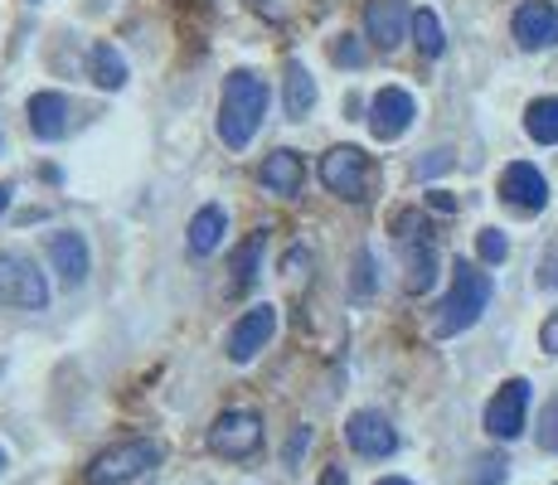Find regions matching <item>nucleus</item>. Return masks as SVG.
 I'll use <instances>...</instances> for the list:
<instances>
[{"instance_id":"nucleus-37","label":"nucleus","mask_w":558,"mask_h":485,"mask_svg":"<svg viewBox=\"0 0 558 485\" xmlns=\"http://www.w3.org/2000/svg\"><path fill=\"white\" fill-rule=\"evenodd\" d=\"M0 471H5V451H0Z\"/></svg>"},{"instance_id":"nucleus-35","label":"nucleus","mask_w":558,"mask_h":485,"mask_svg":"<svg viewBox=\"0 0 558 485\" xmlns=\"http://www.w3.org/2000/svg\"><path fill=\"white\" fill-rule=\"evenodd\" d=\"M10 194H15V185H0V214L10 209Z\"/></svg>"},{"instance_id":"nucleus-6","label":"nucleus","mask_w":558,"mask_h":485,"mask_svg":"<svg viewBox=\"0 0 558 485\" xmlns=\"http://www.w3.org/2000/svg\"><path fill=\"white\" fill-rule=\"evenodd\" d=\"M393 229H399V247L408 257V291H427L437 282V247L427 239V223L417 214H399Z\"/></svg>"},{"instance_id":"nucleus-18","label":"nucleus","mask_w":558,"mask_h":485,"mask_svg":"<svg viewBox=\"0 0 558 485\" xmlns=\"http://www.w3.org/2000/svg\"><path fill=\"white\" fill-rule=\"evenodd\" d=\"M223 229H229V214L219 204H204V209L190 219V253L195 257H209L214 247L223 243Z\"/></svg>"},{"instance_id":"nucleus-26","label":"nucleus","mask_w":558,"mask_h":485,"mask_svg":"<svg viewBox=\"0 0 558 485\" xmlns=\"http://www.w3.org/2000/svg\"><path fill=\"white\" fill-rule=\"evenodd\" d=\"M539 447L544 451H558V398L544 408V417H539Z\"/></svg>"},{"instance_id":"nucleus-33","label":"nucleus","mask_w":558,"mask_h":485,"mask_svg":"<svg viewBox=\"0 0 558 485\" xmlns=\"http://www.w3.org/2000/svg\"><path fill=\"white\" fill-rule=\"evenodd\" d=\"M320 485H345V471H340V466H330L326 476H320Z\"/></svg>"},{"instance_id":"nucleus-13","label":"nucleus","mask_w":558,"mask_h":485,"mask_svg":"<svg viewBox=\"0 0 558 485\" xmlns=\"http://www.w3.org/2000/svg\"><path fill=\"white\" fill-rule=\"evenodd\" d=\"M272 330H277V306H253V311H243L239 320H233V330H229V360L233 364H248L257 350H263L267 340H272Z\"/></svg>"},{"instance_id":"nucleus-15","label":"nucleus","mask_w":558,"mask_h":485,"mask_svg":"<svg viewBox=\"0 0 558 485\" xmlns=\"http://www.w3.org/2000/svg\"><path fill=\"white\" fill-rule=\"evenodd\" d=\"M73 122V102L63 93H35L29 97V132L39 142H63Z\"/></svg>"},{"instance_id":"nucleus-21","label":"nucleus","mask_w":558,"mask_h":485,"mask_svg":"<svg viewBox=\"0 0 558 485\" xmlns=\"http://www.w3.org/2000/svg\"><path fill=\"white\" fill-rule=\"evenodd\" d=\"M524 132H530L539 146H558V97L530 102V112H524Z\"/></svg>"},{"instance_id":"nucleus-22","label":"nucleus","mask_w":558,"mask_h":485,"mask_svg":"<svg viewBox=\"0 0 558 485\" xmlns=\"http://www.w3.org/2000/svg\"><path fill=\"white\" fill-rule=\"evenodd\" d=\"M413 39H417V49H423L427 59H442L447 35H442V20H437L433 10H413Z\"/></svg>"},{"instance_id":"nucleus-34","label":"nucleus","mask_w":558,"mask_h":485,"mask_svg":"<svg viewBox=\"0 0 558 485\" xmlns=\"http://www.w3.org/2000/svg\"><path fill=\"white\" fill-rule=\"evenodd\" d=\"M433 204H437V209H442V214H452V209H457V199H452V194H433Z\"/></svg>"},{"instance_id":"nucleus-4","label":"nucleus","mask_w":558,"mask_h":485,"mask_svg":"<svg viewBox=\"0 0 558 485\" xmlns=\"http://www.w3.org/2000/svg\"><path fill=\"white\" fill-rule=\"evenodd\" d=\"M320 185L350 204H364L374 190V160L360 146H330L320 156Z\"/></svg>"},{"instance_id":"nucleus-16","label":"nucleus","mask_w":558,"mask_h":485,"mask_svg":"<svg viewBox=\"0 0 558 485\" xmlns=\"http://www.w3.org/2000/svg\"><path fill=\"white\" fill-rule=\"evenodd\" d=\"M49 263L63 277V287L88 282V243H83V233H69V229L49 233Z\"/></svg>"},{"instance_id":"nucleus-8","label":"nucleus","mask_w":558,"mask_h":485,"mask_svg":"<svg viewBox=\"0 0 558 485\" xmlns=\"http://www.w3.org/2000/svg\"><path fill=\"white\" fill-rule=\"evenodd\" d=\"M524 413H530V379L500 384L496 398L486 403V433L500 441H514L524 433Z\"/></svg>"},{"instance_id":"nucleus-5","label":"nucleus","mask_w":558,"mask_h":485,"mask_svg":"<svg viewBox=\"0 0 558 485\" xmlns=\"http://www.w3.org/2000/svg\"><path fill=\"white\" fill-rule=\"evenodd\" d=\"M0 306L15 311H45L49 282L25 253H0Z\"/></svg>"},{"instance_id":"nucleus-25","label":"nucleus","mask_w":558,"mask_h":485,"mask_svg":"<svg viewBox=\"0 0 558 485\" xmlns=\"http://www.w3.org/2000/svg\"><path fill=\"white\" fill-rule=\"evenodd\" d=\"M506 466H510L506 457H481L466 485H506Z\"/></svg>"},{"instance_id":"nucleus-28","label":"nucleus","mask_w":558,"mask_h":485,"mask_svg":"<svg viewBox=\"0 0 558 485\" xmlns=\"http://www.w3.org/2000/svg\"><path fill=\"white\" fill-rule=\"evenodd\" d=\"M336 63H345V69H360V63H364V49H360L350 35H340V45H336Z\"/></svg>"},{"instance_id":"nucleus-1","label":"nucleus","mask_w":558,"mask_h":485,"mask_svg":"<svg viewBox=\"0 0 558 485\" xmlns=\"http://www.w3.org/2000/svg\"><path fill=\"white\" fill-rule=\"evenodd\" d=\"M490 296H496L490 272H481L476 263H466V257H461L457 272H452V291L442 296V306H437V316H433V336L437 340H452V336H461V330H471L481 316H486Z\"/></svg>"},{"instance_id":"nucleus-7","label":"nucleus","mask_w":558,"mask_h":485,"mask_svg":"<svg viewBox=\"0 0 558 485\" xmlns=\"http://www.w3.org/2000/svg\"><path fill=\"white\" fill-rule=\"evenodd\" d=\"M209 447L229 461H248L257 447H263V417L248 413V408H233V413H219L209 427Z\"/></svg>"},{"instance_id":"nucleus-29","label":"nucleus","mask_w":558,"mask_h":485,"mask_svg":"<svg viewBox=\"0 0 558 485\" xmlns=\"http://www.w3.org/2000/svg\"><path fill=\"white\" fill-rule=\"evenodd\" d=\"M539 344H544L549 354H558V311H549V320L539 326Z\"/></svg>"},{"instance_id":"nucleus-3","label":"nucleus","mask_w":558,"mask_h":485,"mask_svg":"<svg viewBox=\"0 0 558 485\" xmlns=\"http://www.w3.org/2000/svg\"><path fill=\"white\" fill-rule=\"evenodd\" d=\"M156 461H160L156 441H146V437L117 441V447H107V451H98V457L88 461V471H83V485H126V481L146 476Z\"/></svg>"},{"instance_id":"nucleus-19","label":"nucleus","mask_w":558,"mask_h":485,"mask_svg":"<svg viewBox=\"0 0 558 485\" xmlns=\"http://www.w3.org/2000/svg\"><path fill=\"white\" fill-rule=\"evenodd\" d=\"M88 78L98 83V88L117 93L126 83V59L112 45H93V53H88Z\"/></svg>"},{"instance_id":"nucleus-31","label":"nucleus","mask_w":558,"mask_h":485,"mask_svg":"<svg viewBox=\"0 0 558 485\" xmlns=\"http://www.w3.org/2000/svg\"><path fill=\"white\" fill-rule=\"evenodd\" d=\"M447 166V150H433V160H423V175H433V170Z\"/></svg>"},{"instance_id":"nucleus-27","label":"nucleus","mask_w":558,"mask_h":485,"mask_svg":"<svg viewBox=\"0 0 558 485\" xmlns=\"http://www.w3.org/2000/svg\"><path fill=\"white\" fill-rule=\"evenodd\" d=\"M539 287H549L558 291V239L544 247V257H539Z\"/></svg>"},{"instance_id":"nucleus-23","label":"nucleus","mask_w":558,"mask_h":485,"mask_svg":"<svg viewBox=\"0 0 558 485\" xmlns=\"http://www.w3.org/2000/svg\"><path fill=\"white\" fill-rule=\"evenodd\" d=\"M263 243H267V233H253V239L233 253V291H248L257 282V257H263Z\"/></svg>"},{"instance_id":"nucleus-17","label":"nucleus","mask_w":558,"mask_h":485,"mask_svg":"<svg viewBox=\"0 0 558 485\" xmlns=\"http://www.w3.org/2000/svg\"><path fill=\"white\" fill-rule=\"evenodd\" d=\"M302 180H306V166L296 150H272V156L263 160V185L272 194H282V199L302 194Z\"/></svg>"},{"instance_id":"nucleus-30","label":"nucleus","mask_w":558,"mask_h":485,"mask_svg":"<svg viewBox=\"0 0 558 485\" xmlns=\"http://www.w3.org/2000/svg\"><path fill=\"white\" fill-rule=\"evenodd\" d=\"M306 441H311V427H302V433L287 441V461H296V451H306Z\"/></svg>"},{"instance_id":"nucleus-11","label":"nucleus","mask_w":558,"mask_h":485,"mask_svg":"<svg viewBox=\"0 0 558 485\" xmlns=\"http://www.w3.org/2000/svg\"><path fill=\"white\" fill-rule=\"evenodd\" d=\"M413 117H417L413 93L379 88V93H374V102H369V132L379 136V142H399L408 126H413Z\"/></svg>"},{"instance_id":"nucleus-14","label":"nucleus","mask_w":558,"mask_h":485,"mask_svg":"<svg viewBox=\"0 0 558 485\" xmlns=\"http://www.w3.org/2000/svg\"><path fill=\"white\" fill-rule=\"evenodd\" d=\"M500 194H506L514 209L539 214L544 204H549V180H544L530 160H514V166H506V175H500Z\"/></svg>"},{"instance_id":"nucleus-12","label":"nucleus","mask_w":558,"mask_h":485,"mask_svg":"<svg viewBox=\"0 0 558 485\" xmlns=\"http://www.w3.org/2000/svg\"><path fill=\"white\" fill-rule=\"evenodd\" d=\"M514 45L520 49H554L558 45V5L549 0H524L510 20Z\"/></svg>"},{"instance_id":"nucleus-24","label":"nucleus","mask_w":558,"mask_h":485,"mask_svg":"<svg viewBox=\"0 0 558 485\" xmlns=\"http://www.w3.org/2000/svg\"><path fill=\"white\" fill-rule=\"evenodd\" d=\"M476 253L486 257V263H506V257H510V239H506V233H500V229H481Z\"/></svg>"},{"instance_id":"nucleus-20","label":"nucleus","mask_w":558,"mask_h":485,"mask_svg":"<svg viewBox=\"0 0 558 485\" xmlns=\"http://www.w3.org/2000/svg\"><path fill=\"white\" fill-rule=\"evenodd\" d=\"M311 107H316V78H311L302 63H287V117L302 122Z\"/></svg>"},{"instance_id":"nucleus-9","label":"nucleus","mask_w":558,"mask_h":485,"mask_svg":"<svg viewBox=\"0 0 558 485\" xmlns=\"http://www.w3.org/2000/svg\"><path fill=\"white\" fill-rule=\"evenodd\" d=\"M408 29H413L408 0H369V5H364V35H369L374 49L393 53L408 39Z\"/></svg>"},{"instance_id":"nucleus-10","label":"nucleus","mask_w":558,"mask_h":485,"mask_svg":"<svg viewBox=\"0 0 558 485\" xmlns=\"http://www.w3.org/2000/svg\"><path fill=\"white\" fill-rule=\"evenodd\" d=\"M345 441L360 451V457H369V461L393 457V451H399V433H393V423L384 413H374V408H360V413H350Z\"/></svg>"},{"instance_id":"nucleus-36","label":"nucleus","mask_w":558,"mask_h":485,"mask_svg":"<svg viewBox=\"0 0 558 485\" xmlns=\"http://www.w3.org/2000/svg\"><path fill=\"white\" fill-rule=\"evenodd\" d=\"M379 485H413V481H403V476H389V481H379Z\"/></svg>"},{"instance_id":"nucleus-32","label":"nucleus","mask_w":558,"mask_h":485,"mask_svg":"<svg viewBox=\"0 0 558 485\" xmlns=\"http://www.w3.org/2000/svg\"><path fill=\"white\" fill-rule=\"evenodd\" d=\"M311 263V257L302 253V247H292V253H287V272H296V267H306Z\"/></svg>"},{"instance_id":"nucleus-2","label":"nucleus","mask_w":558,"mask_h":485,"mask_svg":"<svg viewBox=\"0 0 558 485\" xmlns=\"http://www.w3.org/2000/svg\"><path fill=\"white\" fill-rule=\"evenodd\" d=\"M267 117V83L248 69H233L223 78V97H219V136L223 146L243 150L253 142V132Z\"/></svg>"}]
</instances>
